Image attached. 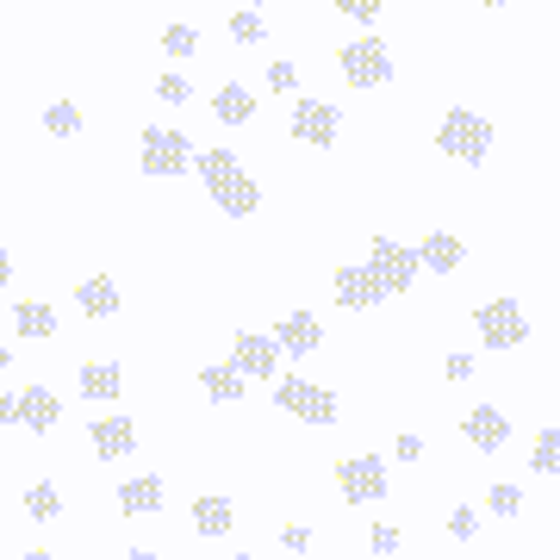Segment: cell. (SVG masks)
<instances>
[{"label": "cell", "mask_w": 560, "mask_h": 560, "mask_svg": "<svg viewBox=\"0 0 560 560\" xmlns=\"http://www.w3.org/2000/svg\"><path fill=\"white\" fill-rule=\"evenodd\" d=\"M200 180H206V194H212V206L219 212H231V219H249L261 206V187L249 175H243V162L231 156V150H200Z\"/></svg>", "instance_id": "obj_1"}, {"label": "cell", "mask_w": 560, "mask_h": 560, "mask_svg": "<svg viewBox=\"0 0 560 560\" xmlns=\"http://www.w3.org/2000/svg\"><path fill=\"white\" fill-rule=\"evenodd\" d=\"M119 386H125L119 361H88L81 368V399H119Z\"/></svg>", "instance_id": "obj_18"}, {"label": "cell", "mask_w": 560, "mask_h": 560, "mask_svg": "<svg viewBox=\"0 0 560 560\" xmlns=\"http://www.w3.org/2000/svg\"><path fill=\"white\" fill-rule=\"evenodd\" d=\"M7 368H13V355H7V349H0V374H7Z\"/></svg>", "instance_id": "obj_41"}, {"label": "cell", "mask_w": 560, "mask_h": 560, "mask_svg": "<svg viewBox=\"0 0 560 560\" xmlns=\"http://www.w3.org/2000/svg\"><path fill=\"white\" fill-rule=\"evenodd\" d=\"M436 143H442V150H448L455 162H486V156H492V125H486L480 113L455 106V113H442Z\"/></svg>", "instance_id": "obj_4"}, {"label": "cell", "mask_w": 560, "mask_h": 560, "mask_svg": "<svg viewBox=\"0 0 560 560\" xmlns=\"http://www.w3.org/2000/svg\"><path fill=\"white\" fill-rule=\"evenodd\" d=\"M25 511H32L38 523L62 517V492H57V486H32V492H25Z\"/></svg>", "instance_id": "obj_26"}, {"label": "cell", "mask_w": 560, "mask_h": 560, "mask_svg": "<svg viewBox=\"0 0 560 560\" xmlns=\"http://www.w3.org/2000/svg\"><path fill=\"white\" fill-rule=\"evenodd\" d=\"M194 143L180 138V131H168V125H143V175L150 180H175L194 168Z\"/></svg>", "instance_id": "obj_2"}, {"label": "cell", "mask_w": 560, "mask_h": 560, "mask_svg": "<svg viewBox=\"0 0 560 560\" xmlns=\"http://www.w3.org/2000/svg\"><path fill=\"white\" fill-rule=\"evenodd\" d=\"M249 374V381H275V368H280V342L275 337H256V330H243L237 337V355H231Z\"/></svg>", "instance_id": "obj_11"}, {"label": "cell", "mask_w": 560, "mask_h": 560, "mask_svg": "<svg viewBox=\"0 0 560 560\" xmlns=\"http://www.w3.org/2000/svg\"><path fill=\"white\" fill-rule=\"evenodd\" d=\"M275 405L287 411V418L318 423V430L342 418V399L330 393V386H318V381H280V386H275Z\"/></svg>", "instance_id": "obj_3"}, {"label": "cell", "mask_w": 560, "mask_h": 560, "mask_svg": "<svg viewBox=\"0 0 560 560\" xmlns=\"http://www.w3.org/2000/svg\"><path fill=\"white\" fill-rule=\"evenodd\" d=\"M156 94H162L168 106H187V94H194V88H187L180 75H162V81H156Z\"/></svg>", "instance_id": "obj_32"}, {"label": "cell", "mask_w": 560, "mask_h": 560, "mask_svg": "<svg viewBox=\"0 0 560 560\" xmlns=\"http://www.w3.org/2000/svg\"><path fill=\"white\" fill-rule=\"evenodd\" d=\"M200 386L212 405H237L243 399V368L237 361H224V368H200Z\"/></svg>", "instance_id": "obj_17"}, {"label": "cell", "mask_w": 560, "mask_h": 560, "mask_svg": "<svg viewBox=\"0 0 560 560\" xmlns=\"http://www.w3.org/2000/svg\"><path fill=\"white\" fill-rule=\"evenodd\" d=\"M517 511H523L517 486H492V517H517Z\"/></svg>", "instance_id": "obj_30"}, {"label": "cell", "mask_w": 560, "mask_h": 560, "mask_svg": "<svg viewBox=\"0 0 560 560\" xmlns=\"http://www.w3.org/2000/svg\"><path fill=\"white\" fill-rule=\"evenodd\" d=\"M212 113H219V125H249V119H256V94H243V88H219V94H212Z\"/></svg>", "instance_id": "obj_21"}, {"label": "cell", "mask_w": 560, "mask_h": 560, "mask_svg": "<svg viewBox=\"0 0 560 560\" xmlns=\"http://www.w3.org/2000/svg\"><path fill=\"white\" fill-rule=\"evenodd\" d=\"M131 448H138V423L131 418H101L94 423V455L101 460H125Z\"/></svg>", "instance_id": "obj_14"}, {"label": "cell", "mask_w": 560, "mask_h": 560, "mask_svg": "<svg viewBox=\"0 0 560 560\" xmlns=\"http://www.w3.org/2000/svg\"><path fill=\"white\" fill-rule=\"evenodd\" d=\"M480 7H517V0H480Z\"/></svg>", "instance_id": "obj_42"}, {"label": "cell", "mask_w": 560, "mask_h": 560, "mask_svg": "<svg viewBox=\"0 0 560 560\" xmlns=\"http://www.w3.org/2000/svg\"><path fill=\"white\" fill-rule=\"evenodd\" d=\"M194 529L200 536H224L231 529V499H200L194 504Z\"/></svg>", "instance_id": "obj_23"}, {"label": "cell", "mask_w": 560, "mask_h": 560, "mask_svg": "<svg viewBox=\"0 0 560 560\" xmlns=\"http://www.w3.org/2000/svg\"><path fill=\"white\" fill-rule=\"evenodd\" d=\"M0 423H20V393H0Z\"/></svg>", "instance_id": "obj_36"}, {"label": "cell", "mask_w": 560, "mask_h": 560, "mask_svg": "<svg viewBox=\"0 0 560 560\" xmlns=\"http://www.w3.org/2000/svg\"><path fill=\"white\" fill-rule=\"evenodd\" d=\"M44 131H50V138H75L81 131V106L75 101H50L44 106Z\"/></svg>", "instance_id": "obj_25"}, {"label": "cell", "mask_w": 560, "mask_h": 560, "mask_svg": "<svg viewBox=\"0 0 560 560\" xmlns=\"http://www.w3.org/2000/svg\"><path fill=\"white\" fill-rule=\"evenodd\" d=\"M75 300H81L88 318H113V312H119V287H113L106 275H94V280H81L75 287Z\"/></svg>", "instance_id": "obj_20"}, {"label": "cell", "mask_w": 560, "mask_h": 560, "mask_svg": "<svg viewBox=\"0 0 560 560\" xmlns=\"http://www.w3.org/2000/svg\"><path fill=\"white\" fill-rule=\"evenodd\" d=\"M293 62H275V69H268V88H275V94H293Z\"/></svg>", "instance_id": "obj_33"}, {"label": "cell", "mask_w": 560, "mask_h": 560, "mask_svg": "<svg viewBox=\"0 0 560 560\" xmlns=\"http://www.w3.org/2000/svg\"><path fill=\"white\" fill-rule=\"evenodd\" d=\"M529 467H536L541 480H560V430H541L536 448H529Z\"/></svg>", "instance_id": "obj_24"}, {"label": "cell", "mask_w": 560, "mask_h": 560, "mask_svg": "<svg viewBox=\"0 0 560 560\" xmlns=\"http://www.w3.org/2000/svg\"><path fill=\"white\" fill-rule=\"evenodd\" d=\"M194 44H200L194 25H168V32H162V50H168V57H194Z\"/></svg>", "instance_id": "obj_27"}, {"label": "cell", "mask_w": 560, "mask_h": 560, "mask_svg": "<svg viewBox=\"0 0 560 560\" xmlns=\"http://www.w3.org/2000/svg\"><path fill=\"white\" fill-rule=\"evenodd\" d=\"M393 448H399V460H418V455H423V442H418V436H399Z\"/></svg>", "instance_id": "obj_38"}, {"label": "cell", "mask_w": 560, "mask_h": 560, "mask_svg": "<svg viewBox=\"0 0 560 560\" xmlns=\"http://www.w3.org/2000/svg\"><path fill=\"white\" fill-rule=\"evenodd\" d=\"M418 256H423V268H430V275H455L460 261H467V243H460L455 231H430Z\"/></svg>", "instance_id": "obj_15"}, {"label": "cell", "mask_w": 560, "mask_h": 560, "mask_svg": "<svg viewBox=\"0 0 560 560\" xmlns=\"http://www.w3.org/2000/svg\"><path fill=\"white\" fill-rule=\"evenodd\" d=\"M237 560H249V555H237Z\"/></svg>", "instance_id": "obj_44"}, {"label": "cell", "mask_w": 560, "mask_h": 560, "mask_svg": "<svg viewBox=\"0 0 560 560\" xmlns=\"http://www.w3.org/2000/svg\"><path fill=\"white\" fill-rule=\"evenodd\" d=\"M337 7L349 13V20H361V25H368V20H381V13H386V0H337Z\"/></svg>", "instance_id": "obj_31"}, {"label": "cell", "mask_w": 560, "mask_h": 560, "mask_svg": "<svg viewBox=\"0 0 560 560\" xmlns=\"http://www.w3.org/2000/svg\"><path fill=\"white\" fill-rule=\"evenodd\" d=\"M368 268L386 280V293H405V287L418 280L423 256H418V249H405V243H393V237H374V249H368Z\"/></svg>", "instance_id": "obj_8"}, {"label": "cell", "mask_w": 560, "mask_h": 560, "mask_svg": "<svg viewBox=\"0 0 560 560\" xmlns=\"http://www.w3.org/2000/svg\"><path fill=\"white\" fill-rule=\"evenodd\" d=\"M448 536H455V541H474V536H480V511H474V504H455V517H448Z\"/></svg>", "instance_id": "obj_28"}, {"label": "cell", "mask_w": 560, "mask_h": 560, "mask_svg": "<svg viewBox=\"0 0 560 560\" xmlns=\"http://www.w3.org/2000/svg\"><path fill=\"white\" fill-rule=\"evenodd\" d=\"M474 330H480L486 349H517V342L529 337V318H523L517 300H486L480 312H474Z\"/></svg>", "instance_id": "obj_6"}, {"label": "cell", "mask_w": 560, "mask_h": 560, "mask_svg": "<svg viewBox=\"0 0 560 560\" xmlns=\"http://www.w3.org/2000/svg\"><path fill=\"white\" fill-rule=\"evenodd\" d=\"M13 324H20V337H57V312L50 305H38V300H25L20 312H13Z\"/></svg>", "instance_id": "obj_22"}, {"label": "cell", "mask_w": 560, "mask_h": 560, "mask_svg": "<svg viewBox=\"0 0 560 560\" xmlns=\"http://www.w3.org/2000/svg\"><path fill=\"white\" fill-rule=\"evenodd\" d=\"M231 38H237V44H261V38H268L261 13H237V20H231Z\"/></svg>", "instance_id": "obj_29"}, {"label": "cell", "mask_w": 560, "mask_h": 560, "mask_svg": "<svg viewBox=\"0 0 560 560\" xmlns=\"http://www.w3.org/2000/svg\"><path fill=\"white\" fill-rule=\"evenodd\" d=\"M7 280H13V256H7V249H0V287H7Z\"/></svg>", "instance_id": "obj_39"}, {"label": "cell", "mask_w": 560, "mask_h": 560, "mask_svg": "<svg viewBox=\"0 0 560 560\" xmlns=\"http://www.w3.org/2000/svg\"><path fill=\"white\" fill-rule=\"evenodd\" d=\"M280 541H287V548H293V555H305V548H312V536H305V529H293V523H287V529H280Z\"/></svg>", "instance_id": "obj_35"}, {"label": "cell", "mask_w": 560, "mask_h": 560, "mask_svg": "<svg viewBox=\"0 0 560 560\" xmlns=\"http://www.w3.org/2000/svg\"><path fill=\"white\" fill-rule=\"evenodd\" d=\"M25 560H50V555H44V548H32V555H25Z\"/></svg>", "instance_id": "obj_43"}, {"label": "cell", "mask_w": 560, "mask_h": 560, "mask_svg": "<svg viewBox=\"0 0 560 560\" xmlns=\"http://www.w3.org/2000/svg\"><path fill=\"white\" fill-rule=\"evenodd\" d=\"M275 342H280V355H312V349L324 342V330H318L312 312H293V318L275 324Z\"/></svg>", "instance_id": "obj_12"}, {"label": "cell", "mask_w": 560, "mask_h": 560, "mask_svg": "<svg viewBox=\"0 0 560 560\" xmlns=\"http://www.w3.org/2000/svg\"><path fill=\"white\" fill-rule=\"evenodd\" d=\"M381 300H393L386 293V280L361 261V268H337V305H349V312H374Z\"/></svg>", "instance_id": "obj_10"}, {"label": "cell", "mask_w": 560, "mask_h": 560, "mask_svg": "<svg viewBox=\"0 0 560 560\" xmlns=\"http://www.w3.org/2000/svg\"><path fill=\"white\" fill-rule=\"evenodd\" d=\"M125 560H156V555H150V548H131V555H125Z\"/></svg>", "instance_id": "obj_40"}, {"label": "cell", "mask_w": 560, "mask_h": 560, "mask_svg": "<svg viewBox=\"0 0 560 560\" xmlns=\"http://www.w3.org/2000/svg\"><path fill=\"white\" fill-rule=\"evenodd\" d=\"M474 374V355H448V381H467Z\"/></svg>", "instance_id": "obj_37"}, {"label": "cell", "mask_w": 560, "mask_h": 560, "mask_svg": "<svg viewBox=\"0 0 560 560\" xmlns=\"http://www.w3.org/2000/svg\"><path fill=\"white\" fill-rule=\"evenodd\" d=\"M337 486L349 504H381L386 499V460L381 455H355L337 467Z\"/></svg>", "instance_id": "obj_7"}, {"label": "cell", "mask_w": 560, "mask_h": 560, "mask_svg": "<svg viewBox=\"0 0 560 560\" xmlns=\"http://www.w3.org/2000/svg\"><path fill=\"white\" fill-rule=\"evenodd\" d=\"M504 436H511V418H504L499 405H474V411H467V442H474V448L492 455V448H504Z\"/></svg>", "instance_id": "obj_13"}, {"label": "cell", "mask_w": 560, "mask_h": 560, "mask_svg": "<svg viewBox=\"0 0 560 560\" xmlns=\"http://www.w3.org/2000/svg\"><path fill=\"white\" fill-rule=\"evenodd\" d=\"M374 555H399V529H393V523L374 529Z\"/></svg>", "instance_id": "obj_34"}, {"label": "cell", "mask_w": 560, "mask_h": 560, "mask_svg": "<svg viewBox=\"0 0 560 560\" xmlns=\"http://www.w3.org/2000/svg\"><path fill=\"white\" fill-rule=\"evenodd\" d=\"M293 138L312 143V150H330V143L342 138V113L324 101H300L293 106Z\"/></svg>", "instance_id": "obj_9"}, {"label": "cell", "mask_w": 560, "mask_h": 560, "mask_svg": "<svg viewBox=\"0 0 560 560\" xmlns=\"http://www.w3.org/2000/svg\"><path fill=\"white\" fill-rule=\"evenodd\" d=\"M342 75L355 81V88H381V81H393V50H386V38H374V32H361V38H349L337 50Z\"/></svg>", "instance_id": "obj_5"}, {"label": "cell", "mask_w": 560, "mask_h": 560, "mask_svg": "<svg viewBox=\"0 0 560 560\" xmlns=\"http://www.w3.org/2000/svg\"><path fill=\"white\" fill-rule=\"evenodd\" d=\"M119 511L125 517H150V511H162V480H150V474H143V480H125L119 486Z\"/></svg>", "instance_id": "obj_19"}, {"label": "cell", "mask_w": 560, "mask_h": 560, "mask_svg": "<svg viewBox=\"0 0 560 560\" xmlns=\"http://www.w3.org/2000/svg\"><path fill=\"white\" fill-rule=\"evenodd\" d=\"M57 418H62L57 393H44V386H25V393H20V423H25V430H50Z\"/></svg>", "instance_id": "obj_16"}]
</instances>
